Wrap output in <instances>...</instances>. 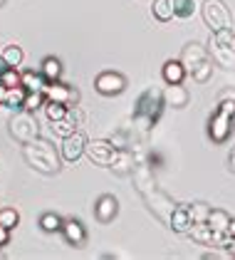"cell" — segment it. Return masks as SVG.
<instances>
[{
    "label": "cell",
    "instance_id": "obj_32",
    "mask_svg": "<svg viewBox=\"0 0 235 260\" xmlns=\"http://www.w3.org/2000/svg\"><path fill=\"white\" fill-rule=\"evenodd\" d=\"M191 77H193V80H196L198 84H206V82H208L211 77H213V62H211V60L200 62V64H198L196 70L191 72Z\"/></svg>",
    "mask_w": 235,
    "mask_h": 260
},
{
    "label": "cell",
    "instance_id": "obj_28",
    "mask_svg": "<svg viewBox=\"0 0 235 260\" xmlns=\"http://www.w3.org/2000/svg\"><path fill=\"white\" fill-rule=\"evenodd\" d=\"M112 144L117 146L119 151H124V149H134V134H131V129H119L117 134L112 137Z\"/></svg>",
    "mask_w": 235,
    "mask_h": 260
},
{
    "label": "cell",
    "instance_id": "obj_34",
    "mask_svg": "<svg viewBox=\"0 0 235 260\" xmlns=\"http://www.w3.org/2000/svg\"><path fill=\"white\" fill-rule=\"evenodd\" d=\"M20 223V213L15 208H0V225H5V228H15Z\"/></svg>",
    "mask_w": 235,
    "mask_h": 260
},
{
    "label": "cell",
    "instance_id": "obj_10",
    "mask_svg": "<svg viewBox=\"0 0 235 260\" xmlns=\"http://www.w3.org/2000/svg\"><path fill=\"white\" fill-rule=\"evenodd\" d=\"M87 137L82 134V132H75V134H70V137H64L62 139V146H59V151H62V159L67 161V164H77L82 159V154H87Z\"/></svg>",
    "mask_w": 235,
    "mask_h": 260
},
{
    "label": "cell",
    "instance_id": "obj_5",
    "mask_svg": "<svg viewBox=\"0 0 235 260\" xmlns=\"http://www.w3.org/2000/svg\"><path fill=\"white\" fill-rule=\"evenodd\" d=\"M233 27L230 30H218L211 35V45L208 50L213 52V62L218 67H225V70H233L235 67V50H233Z\"/></svg>",
    "mask_w": 235,
    "mask_h": 260
},
{
    "label": "cell",
    "instance_id": "obj_22",
    "mask_svg": "<svg viewBox=\"0 0 235 260\" xmlns=\"http://www.w3.org/2000/svg\"><path fill=\"white\" fill-rule=\"evenodd\" d=\"M40 72L47 82H57L62 77V62L57 57H45L42 64H40Z\"/></svg>",
    "mask_w": 235,
    "mask_h": 260
},
{
    "label": "cell",
    "instance_id": "obj_37",
    "mask_svg": "<svg viewBox=\"0 0 235 260\" xmlns=\"http://www.w3.org/2000/svg\"><path fill=\"white\" fill-rule=\"evenodd\" d=\"M228 169L235 174V146H233V151H230V156H228Z\"/></svg>",
    "mask_w": 235,
    "mask_h": 260
},
{
    "label": "cell",
    "instance_id": "obj_1",
    "mask_svg": "<svg viewBox=\"0 0 235 260\" xmlns=\"http://www.w3.org/2000/svg\"><path fill=\"white\" fill-rule=\"evenodd\" d=\"M134 188L139 191V196L144 199L146 208L156 216L163 225H169V220L176 211V201L171 199L166 191H161L154 176V166L149 161H139L137 169H134Z\"/></svg>",
    "mask_w": 235,
    "mask_h": 260
},
{
    "label": "cell",
    "instance_id": "obj_24",
    "mask_svg": "<svg viewBox=\"0 0 235 260\" xmlns=\"http://www.w3.org/2000/svg\"><path fill=\"white\" fill-rule=\"evenodd\" d=\"M151 15H154L158 22H169L171 18H176V15H174V8H171V0H154Z\"/></svg>",
    "mask_w": 235,
    "mask_h": 260
},
{
    "label": "cell",
    "instance_id": "obj_4",
    "mask_svg": "<svg viewBox=\"0 0 235 260\" xmlns=\"http://www.w3.org/2000/svg\"><path fill=\"white\" fill-rule=\"evenodd\" d=\"M235 129V100H223L208 119V137L213 144H225Z\"/></svg>",
    "mask_w": 235,
    "mask_h": 260
},
{
    "label": "cell",
    "instance_id": "obj_18",
    "mask_svg": "<svg viewBox=\"0 0 235 260\" xmlns=\"http://www.w3.org/2000/svg\"><path fill=\"white\" fill-rule=\"evenodd\" d=\"M191 225H193V218H191L188 208H186V206H176L174 216H171V220H169V228H171L174 233H188Z\"/></svg>",
    "mask_w": 235,
    "mask_h": 260
},
{
    "label": "cell",
    "instance_id": "obj_26",
    "mask_svg": "<svg viewBox=\"0 0 235 260\" xmlns=\"http://www.w3.org/2000/svg\"><path fill=\"white\" fill-rule=\"evenodd\" d=\"M25 94H27V89L25 87H13V89H8V97H5V107L8 109H22V104H25Z\"/></svg>",
    "mask_w": 235,
    "mask_h": 260
},
{
    "label": "cell",
    "instance_id": "obj_8",
    "mask_svg": "<svg viewBox=\"0 0 235 260\" xmlns=\"http://www.w3.org/2000/svg\"><path fill=\"white\" fill-rule=\"evenodd\" d=\"M119 154H121V151L112 144V139H94L87 144V156L92 159V164H97V166H114V161L119 159Z\"/></svg>",
    "mask_w": 235,
    "mask_h": 260
},
{
    "label": "cell",
    "instance_id": "obj_13",
    "mask_svg": "<svg viewBox=\"0 0 235 260\" xmlns=\"http://www.w3.org/2000/svg\"><path fill=\"white\" fill-rule=\"evenodd\" d=\"M117 213H119L117 196H112V193L99 196L97 203H94V216H97V220H102V223H109V220L117 218Z\"/></svg>",
    "mask_w": 235,
    "mask_h": 260
},
{
    "label": "cell",
    "instance_id": "obj_40",
    "mask_svg": "<svg viewBox=\"0 0 235 260\" xmlns=\"http://www.w3.org/2000/svg\"><path fill=\"white\" fill-rule=\"evenodd\" d=\"M228 233H230V236H233V238H235V216H233V218H230V228H228Z\"/></svg>",
    "mask_w": 235,
    "mask_h": 260
},
{
    "label": "cell",
    "instance_id": "obj_3",
    "mask_svg": "<svg viewBox=\"0 0 235 260\" xmlns=\"http://www.w3.org/2000/svg\"><path fill=\"white\" fill-rule=\"evenodd\" d=\"M22 156L25 161L40 171V174H47V176H52V174H57L59 171V156L57 151L52 149V144L45 139H32L27 141V144H22Z\"/></svg>",
    "mask_w": 235,
    "mask_h": 260
},
{
    "label": "cell",
    "instance_id": "obj_42",
    "mask_svg": "<svg viewBox=\"0 0 235 260\" xmlns=\"http://www.w3.org/2000/svg\"><path fill=\"white\" fill-rule=\"evenodd\" d=\"M233 50H235V35H233Z\"/></svg>",
    "mask_w": 235,
    "mask_h": 260
},
{
    "label": "cell",
    "instance_id": "obj_25",
    "mask_svg": "<svg viewBox=\"0 0 235 260\" xmlns=\"http://www.w3.org/2000/svg\"><path fill=\"white\" fill-rule=\"evenodd\" d=\"M171 8H174V15L176 18L188 20L196 13V0H171Z\"/></svg>",
    "mask_w": 235,
    "mask_h": 260
},
{
    "label": "cell",
    "instance_id": "obj_9",
    "mask_svg": "<svg viewBox=\"0 0 235 260\" xmlns=\"http://www.w3.org/2000/svg\"><path fill=\"white\" fill-rule=\"evenodd\" d=\"M94 89L104 97H114V94H121L126 89V77L121 72H114V70H104L99 72L97 80H94Z\"/></svg>",
    "mask_w": 235,
    "mask_h": 260
},
{
    "label": "cell",
    "instance_id": "obj_23",
    "mask_svg": "<svg viewBox=\"0 0 235 260\" xmlns=\"http://www.w3.org/2000/svg\"><path fill=\"white\" fill-rule=\"evenodd\" d=\"M45 114H47V119L50 121H57V119H64L67 114H70V109L72 107H67V104H62V102H52V100H47L45 102Z\"/></svg>",
    "mask_w": 235,
    "mask_h": 260
},
{
    "label": "cell",
    "instance_id": "obj_33",
    "mask_svg": "<svg viewBox=\"0 0 235 260\" xmlns=\"http://www.w3.org/2000/svg\"><path fill=\"white\" fill-rule=\"evenodd\" d=\"M0 82H3V84H5L8 89H13V87H22V75H20L15 67H8V70L3 72Z\"/></svg>",
    "mask_w": 235,
    "mask_h": 260
},
{
    "label": "cell",
    "instance_id": "obj_11",
    "mask_svg": "<svg viewBox=\"0 0 235 260\" xmlns=\"http://www.w3.org/2000/svg\"><path fill=\"white\" fill-rule=\"evenodd\" d=\"M45 97L52 102H62V104H67V107H77L79 102V92L75 87H70V84H64V82H47V87H45Z\"/></svg>",
    "mask_w": 235,
    "mask_h": 260
},
{
    "label": "cell",
    "instance_id": "obj_19",
    "mask_svg": "<svg viewBox=\"0 0 235 260\" xmlns=\"http://www.w3.org/2000/svg\"><path fill=\"white\" fill-rule=\"evenodd\" d=\"M206 223L213 228V233H228V228H230V213L223 211V208H211Z\"/></svg>",
    "mask_w": 235,
    "mask_h": 260
},
{
    "label": "cell",
    "instance_id": "obj_16",
    "mask_svg": "<svg viewBox=\"0 0 235 260\" xmlns=\"http://www.w3.org/2000/svg\"><path fill=\"white\" fill-rule=\"evenodd\" d=\"M161 75H163V82H166V84H183L188 70L183 67L181 60H166L163 67H161Z\"/></svg>",
    "mask_w": 235,
    "mask_h": 260
},
{
    "label": "cell",
    "instance_id": "obj_30",
    "mask_svg": "<svg viewBox=\"0 0 235 260\" xmlns=\"http://www.w3.org/2000/svg\"><path fill=\"white\" fill-rule=\"evenodd\" d=\"M62 223H64V220L59 218L57 213H45V216L40 218V228H42L45 233H57V231H62Z\"/></svg>",
    "mask_w": 235,
    "mask_h": 260
},
{
    "label": "cell",
    "instance_id": "obj_36",
    "mask_svg": "<svg viewBox=\"0 0 235 260\" xmlns=\"http://www.w3.org/2000/svg\"><path fill=\"white\" fill-rule=\"evenodd\" d=\"M225 253H228L230 258H235V238H230V243L225 245Z\"/></svg>",
    "mask_w": 235,
    "mask_h": 260
},
{
    "label": "cell",
    "instance_id": "obj_20",
    "mask_svg": "<svg viewBox=\"0 0 235 260\" xmlns=\"http://www.w3.org/2000/svg\"><path fill=\"white\" fill-rule=\"evenodd\" d=\"M186 236L193 243H200V245H213V228L208 223H193Z\"/></svg>",
    "mask_w": 235,
    "mask_h": 260
},
{
    "label": "cell",
    "instance_id": "obj_39",
    "mask_svg": "<svg viewBox=\"0 0 235 260\" xmlns=\"http://www.w3.org/2000/svg\"><path fill=\"white\" fill-rule=\"evenodd\" d=\"M8 67H10V64H8V62L3 60V55H0V77H3V72H5Z\"/></svg>",
    "mask_w": 235,
    "mask_h": 260
},
{
    "label": "cell",
    "instance_id": "obj_17",
    "mask_svg": "<svg viewBox=\"0 0 235 260\" xmlns=\"http://www.w3.org/2000/svg\"><path fill=\"white\" fill-rule=\"evenodd\" d=\"M188 100H191V94H188V89L181 87V84H169V87L163 89V102H166V107L183 109V107L188 104Z\"/></svg>",
    "mask_w": 235,
    "mask_h": 260
},
{
    "label": "cell",
    "instance_id": "obj_38",
    "mask_svg": "<svg viewBox=\"0 0 235 260\" xmlns=\"http://www.w3.org/2000/svg\"><path fill=\"white\" fill-rule=\"evenodd\" d=\"M5 97H8V87L0 82V104H5Z\"/></svg>",
    "mask_w": 235,
    "mask_h": 260
},
{
    "label": "cell",
    "instance_id": "obj_27",
    "mask_svg": "<svg viewBox=\"0 0 235 260\" xmlns=\"http://www.w3.org/2000/svg\"><path fill=\"white\" fill-rule=\"evenodd\" d=\"M186 208H188V213H191L193 223H206V220H208V213H211V206H208V203L196 201V203H188Z\"/></svg>",
    "mask_w": 235,
    "mask_h": 260
},
{
    "label": "cell",
    "instance_id": "obj_14",
    "mask_svg": "<svg viewBox=\"0 0 235 260\" xmlns=\"http://www.w3.org/2000/svg\"><path fill=\"white\" fill-rule=\"evenodd\" d=\"M62 236H64V240L70 245L82 248L84 240H87V231H84V225L77 218H64V223H62Z\"/></svg>",
    "mask_w": 235,
    "mask_h": 260
},
{
    "label": "cell",
    "instance_id": "obj_15",
    "mask_svg": "<svg viewBox=\"0 0 235 260\" xmlns=\"http://www.w3.org/2000/svg\"><path fill=\"white\" fill-rule=\"evenodd\" d=\"M79 117H82V114H79L77 109L72 107V109H70V114H67L64 119L50 121V129H52V134H55V137H62V139H64V137H70V134H75V132H77Z\"/></svg>",
    "mask_w": 235,
    "mask_h": 260
},
{
    "label": "cell",
    "instance_id": "obj_2",
    "mask_svg": "<svg viewBox=\"0 0 235 260\" xmlns=\"http://www.w3.org/2000/svg\"><path fill=\"white\" fill-rule=\"evenodd\" d=\"M163 107H166L163 92L158 87H146L139 94L137 104H134V117H131L134 119V132H139L141 137H146L154 129V124L161 119Z\"/></svg>",
    "mask_w": 235,
    "mask_h": 260
},
{
    "label": "cell",
    "instance_id": "obj_12",
    "mask_svg": "<svg viewBox=\"0 0 235 260\" xmlns=\"http://www.w3.org/2000/svg\"><path fill=\"white\" fill-rule=\"evenodd\" d=\"M206 60H208V47H203L200 42H188V45L183 47V52H181V62H183V67L188 70V75Z\"/></svg>",
    "mask_w": 235,
    "mask_h": 260
},
{
    "label": "cell",
    "instance_id": "obj_43",
    "mask_svg": "<svg viewBox=\"0 0 235 260\" xmlns=\"http://www.w3.org/2000/svg\"><path fill=\"white\" fill-rule=\"evenodd\" d=\"M0 258H3V255H0Z\"/></svg>",
    "mask_w": 235,
    "mask_h": 260
},
{
    "label": "cell",
    "instance_id": "obj_21",
    "mask_svg": "<svg viewBox=\"0 0 235 260\" xmlns=\"http://www.w3.org/2000/svg\"><path fill=\"white\" fill-rule=\"evenodd\" d=\"M22 87H25L27 92H45V87H47V80L42 77V72L27 70V72H22Z\"/></svg>",
    "mask_w": 235,
    "mask_h": 260
},
{
    "label": "cell",
    "instance_id": "obj_41",
    "mask_svg": "<svg viewBox=\"0 0 235 260\" xmlns=\"http://www.w3.org/2000/svg\"><path fill=\"white\" fill-rule=\"evenodd\" d=\"M3 5H5V0H0V8H3Z\"/></svg>",
    "mask_w": 235,
    "mask_h": 260
},
{
    "label": "cell",
    "instance_id": "obj_35",
    "mask_svg": "<svg viewBox=\"0 0 235 260\" xmlns=\"http://www.w3.org/2000/svg\"><path fill=\"white\" fill-rule=\"evenodd\" d=\"M8 240H10V228L0 225V248H5V245H8Z\"/></svg>",
    "mask_w": 235,
    "mask_h": 260
},
{
    "label": "cell",
    "instance_id": "obj_31",
    "mask_svg": "<svg viewBox=\"0 0 235 260\" xmlns=\"http://www.w3.org/2000/svg\"><path fill=\"white\" fill-rule=\"evenodd\" d=\"M22 57H25V52H22V47H20V45H8V47L3 50V60L8 62L10 67H20Z\"/></svg>",
    "mask_w": 235,
    "mask_h": 260
},
{
    "label": "cell",
    "instance_id": "obj_6",
    "mask_svg": "<svg viewBox=\"0 0 235 260\" xmlns=\"http://www.w3.org/2000/svg\"><path fill=\"white\" fill-rule=\"evenodd\" d=\"M200 15H203V22L211 27V32L233 27V13L228 10V5L223 0H206L200 5Z\"/></svg>",
    "mask_w": 235,
    "mask_h": 260
},
{
    "label": "cell",
    "instance_id": "obj_7",
    "mask_svg": "<svg viewBox=\"0 0 235 260\" xmlns=\"http://www.w3.org/2000/svg\"><path fill=\"white\" fill-rule=\"evenodd\" d=\"M10 134H13V139H18L20 144H27V141L38 139L40 124H38V119H35V114L20 109L18 114L10 119Z\"/></svg>",
    "mask_w": 235,
    "mask_h": 260
},
{
    "label": "cell",
    "instance_id": "obj_29",
    "mask_svg": "<svg viewBox=\"0 0 235 260\" xmlns=\"http://www.w3.org/2000/svg\"><path fill=\"white\" fill-rule=\"evenodd\" d=\"M45 102H47L45 92H27V94H25V104H22V109L35 114L40 107H45Z\"/></svg>",
    "mask_w": 235,
    "mask_h": 260
}]
</instances>
